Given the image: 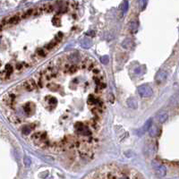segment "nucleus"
<instances>
[{"label":"nucleus","instance_id":"obj_4","mask_svg":"<svg viewBox=\"0 0 179 179\" xmlns=\"http://www.w3.org/2000/svg\"><path fill=\"white\" fill-rule=\"evenodd\" d=\"M153 167H155V169L157 170L158 174L160 175V176H164L166 175V167L163 166V165H160L158 163H155L153 162Z\"/></svg>","mask_w":179,"mask_h":179},{"label":"nucleus","instance_id":"obj_2","mask_svg":"<svg viewBox=\"0 0 179 179\" xmlns=\"http://www.w3.org/2000/svg\"><path fill=\"white\" fill-rule=\"evenodd\" d=\"M83 179H143L142 176L134 168L116 164H108L101 166Z\"/></svg>","mask_w":179,"mask_h":179},{"label":"nucleus","instance_id":"obj_6","mask_svg":"<svg viewBox=\"0 0 179 179\" xmlns=\"http://www.w3.org/2000/svg\"><path fill=\"white\" fill-rule=\"evenodd\" d=\"M158 120L159 121V123H164L167 119V115L165 112H161L158 115Z\"/></svg>","mask_w":179,"mask_h":179},{"label":"nucleus","instance_id":"obj_8","mask_svg":"<svg viewBox=\"0 0 179 179\" xmlns=\"http://www.w3.org/2000/svg\"><path fill=\"white\" fill-rule=\"evenodd\" d=\"M165 77H166V74H165V73H159L158 74V76H157V80L159 81H164Z\"/></svg>","mask_w":179,"mask_h":179},{"label":"nucleus","instance_id":"obj_11","mask_svg":"<svg viewBox=\"0 0 179 179\" xmlns=\"http://www.w3.org/2000/svg\"><path fill=\"white\" fill-rule=\"evenodd\" d=\"M24 162H25V165H26V166H29V165L31 164V160H30V158H28L27 157L24 158Z\"/></svg>","mask_w":179,"mask_h":179},{"label":"nucleus","instance_id":"obj_1","mask_svg":"<svg viewBox=\"0 0 179 179\" xmlns=\"http://www.w3.org/2000/svg\"><path fill=\"white\" fill-rule=\"evenodd\" d=\"M107 101V79L100 65L69 51L12 87L1 99V109L28 143L72 166L95 158Z\"/></svg>","mask_w":179,"mask_h":179},{"label":"nucleus","instance_id":"obj_9","mask_svg":"<svg viewBox=\"0 0 179 179\" xmlns=\"http://www.w3.org/2000/svg\"><path fill=\"white\" fill-rule=\"evenodd\" d=\"M156 132H157V131H156V127L153 125V126L150 128V134L151 136H155V135H156Z\"/></svg>","mask_w":179,"mask_h":179},{"label":"nucleus","instance_id":"obj_10","mask_svg":"<svg viewBox=\"0 0 179 179\" xmlns=\"http://www.w3.org/2000/svg\"><path fill=\"white\" fill-rule=\"evenodd\" d=\"M101 62L103 63V64H107L108 62H109V56H103V57H101Z\"/></svg>","mask_w":179,"mask_h":179},{"label":"nucleus","instance_id":"obj_7","mask_svg":"<svg viewBox=\"0 0 179 179\" xmlns=\"http://www.w3.org/2000/svg\"><path fill=\"white\" fill-rule=\"evenodd\" d=\"M128 105L129 107H131L132 109H136L137 108V101L134 99H130L128 101Z\"/></svg>","mask_w":179,"mask_h":179},{"label":"nucleus","instance_id":"obj_3","mask_svg":"<svg viewBox=\"0 0 179 179\" xmlns=\"http://www.w3.org/2000/svg\"><path fill=\"white\" fill-rule=\"evenodd\" d=\"M138 92L142 97H150L152 95V90L147 85H142L138 88Z\"/></svg>","mask_w":179,"mask_h":179},{"label":"nucleus","instance_id":"obj_5","mask_svg":"<svg viewBox=\"0 0 179 179\" xmlns=\"http://www.w3.org/2000/svg\"><path fill=\"white\" fill-rule=\"evenodd\" d=\"M150 123H151V121L150 120H148L145 124H144V125L140 129V130H138V132H137V134H138V135H142L146 131H148L149 130V128H150Z\"/></svg>","mask_w":179,"mask_h":179}]
</instances>
